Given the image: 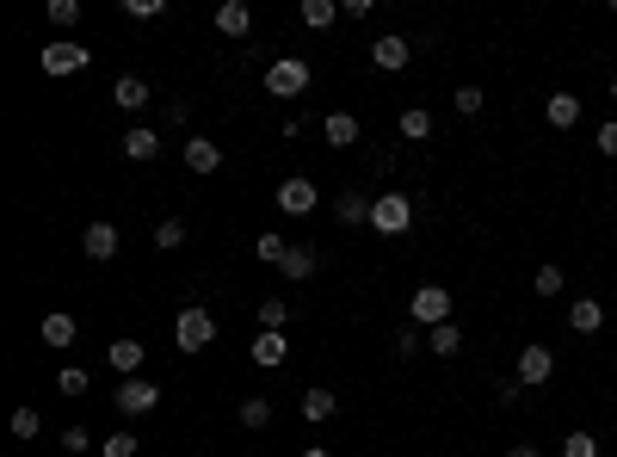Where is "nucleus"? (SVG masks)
Masks as SVG:
<instances>
[{"instance_id":"1","label":"nucleus","mask_w":617,"mask_h":457,"mask_svg":"<svg viewBox=\"0 0 617 457\" xmlns=\"http://www.w3.org/2000/svg\"><path fill=\"white\" fill-rule=\"evenodd\" d=\"M371 229H377V235H408V229H414V198H408V192L371 198Z\"/></svg>"},{"instance_id":"2","label":"nucleus","mask_w":617,"mask_h":457,"mask_svg":"<svg viewBox=\"0 0 617 457\" xmlns=\"http://www.w3.org/2000/svg\"><path fill=\"white\" fill-rule=\"evenodd\" d=\"M408 322L426 328V334L445 328V322H451V291H445V285H420V291L408 297Z\"/></svg>"},{"instance_id":"3","label":"nucleus","mask_w":617,"mask_h":457,"mask_svg":"<svg viewBox=\"0 0 617 457\" xmlns=\"http://www.w3.org/2000/svg\"><path fill=\"white\" fill-rule=\"evenodd\" d=\"M173 340H179V353H204V346L216 340V315L198 309V303L179 309V315H173Z\"/></svg>"},{"instance_id":"4","label":"nucleus","mask_w":617,"mask_h":457,"mask_svg":"<svg viewBox=\"0 0 617 457\" xmlns=\"http://www.w3.org/2000/svg\"><path fill=\"white\" fill-rule=\"evenodd\" d=\"M87 62H93V50H87V44H75V38H56V44H44V50H38V68H44L50 81H62V75H81Z\"/></svg>"},{"instance_id":"5","label":"nucleus","mask_w":617,"mask_h":457,"mask_svg":"<svg viewBox=\"0 0 617 457\" xmlns=\"http://www.w3.org/2000/svg\"><path fill=\"white\" fill-rule=\"evenodd\" d=\"M266 93H272V99H297V93H309V62H303V56H278V62L266 68Z\"/></svg>"},{"instance_id":"6","label":"nucleus","mask_w":617,"mask_h":457,"mask_svg":"<svg viewBox=\"0 0 617 457\" xmlns=\"http://www.w3.org/2000/svg\"><path fill=\"white\" fill-rule=\"evenodd\" d=\"M112 402H118V414H124V420H136V414H155V408H161V390H155L149 377H124Z\"/></svg>"},{"instance_id":"7","label":"nucleus","mask_w":617,"mask_h":457,"mask_svg":"<svg viewBox=\"0 0 617 457\" xmlns=\"http://www.w3.org/2000/svg\"><path fill=\"white\" fill-rule=\"evenodd\" d=\"M513 377L525 383V390H543V383H550L556 377V353H550V346H525V353H519V365H513Z\"/></svg>"},{"instance_id":"8","label":"nucleus","mask_w":617,"mask_h":457,"mask_svg":"<svg viewBox=\"0 0 617 457\" xmlns=\"http://www.w3.org/2000/svg\"><path fill=\"white\" fill-rule=\"evenodd\" d=\"M315 204H321L315 180H303V173H290V180H278V210H284V217H309Z\"/></svg>"},{"instance_id":"9","label":"nucleus","mask_w":617,"mask_h":457,"mask_svg":"<svg viewBox=\"0 0 617 457\" xmlns=\"http://www.w3.org/2000/svg\"><path fill=\"white\" fill-rule=\"evenodd\" d=\"M371 62L383 68V75H402V68L414 62V44H408V38H395V31H383V38L371 44Z\"/></svg>"},{"instance_id":"10","label":"nucleus","mask_w":617,"mask_h":457,"mask_svg":"<svg viewBox=\"0 0 617 457\" xmlns=\"http://www.w3.org/2000/svg\"><path fill=\"white\" fill-rule=\"evenodd\" d=\"M149 99H155V87L149 81H142V75H118V87H112V105H118V112H149Z\"/></svg>"},{"instance_id":"11","label":"nucleus","mask_w":617,"mask_h":457,"mask_svg":"<svg viewBox=\"0 0 617 457\" xmlns=\"http://www.w3.org/2000/svg\"><path fill=\"white\" fill-rule=\"evenodd\" d=\"M290 285H303V278H315L321 272V254L309 248V241H290V254H284V266H278Z\"/></svg>"},{"instance_id":"12","label":"nucleus","mask_w":617,"mask_h":457,"mask_svg":"<svg viewBox=\"0 0 617 457\" xmlns=\"http://www.w3.org/2000/svg\"><path fill=\"white\" fill-rule=\"evenodd\" d=\"M142 359H149L142 340H112V353H105V365H112L118 377H142Z\"/></svg>"},{"instance_id":"13","label":"nucleus","mask_w":617,"mask_h":457,"mask_svg":"<svg viewBox=\"0 0 617 457\" xmlns=\"http://www.w3.org/2000/svg\"><path fill=\"white\" fill-rule=\"evenodd\" d=\"M216 31H223V38H247V31H253V7H247V0H223V7H216Z\"/></svg>"},{"instance_id":"14","label":"nucleus","mask_w":617,"mask_h":457,"mask_svg":"<svg viewBox=\"0 0 617 457\" xmlns=\"http://www.w3.org/2000/svg\"><path fill=\"white\" fill-rule=\"evenodd\" d=\"M284 359H290L284 334H272V328H260V334H253V365H260V371H278Z\"/></svg>"},{"instance_id":"15","label":"nucleus","mask_w":617,"mask_h":457,"mask_svg":"<svg viewBox=\"0 0 617 457\" xmlns=\"http://www.w3.org/2000/svg\"><path fill=\"white\" fill-rule=\"evenodd\" d=\"M543 118H550V130H574L580 124V93H550L543 99Z\"/></svg>"},{"instance_id":"16","label":"nucleus","mask_w":617,"mask_h":457,"mask_svg":"<svg viewBox=\"0 0 617 457\" xmlns=\"http://www.w3.org/2000/svg\"><path fill=\"white\" fill-rule=\"evenodd\" d=\"M118 149H124L130 161H155V155H161V136H155L149 124H130V130H124V143H118Z\"/></svg>"},{"instance_id":"17","label":"nucleus","mask_w":617,"mask_h":457,"mask_svg":"<svg viewBox=\"0 0 617 457\" xmlns=\"http://www.w3.org/2000/svg\"><path fill=\"white\" fill-rule=\"evenodd\" d=\"M81 248H87V260H112L118 254V223H87Z\"/></svg>"},{"instance_id":"18","label":"nucleus","mask_w":617,"mask_h":457,"mask_svg":"<svg viewBox=\"0 0 617 457\" xmlns=\"http://www.w3.org/2000/svg\"><path fill=\"white\" fill-rule=\"evenodd\" d=\"M321 136H328V149H352L358 143V118L352 112H328L321 118Z\"/></svg>"},{"instance_id":"19","label":"nucleus","mask_w":617,"mask_h":457,"mask_svg":"<svg viewBox=\"0 0 617 457\" xmlns=\"http://www.w3.org/2000/svg\"><path fill=\"white\" fill-rule=\"evenodd\" d=\"M186 167L192 173H216V167H223V149H216L210 136H186Z\"/></svg>"},{"instance_id":"20","label":"nucleus","mask_w":617,"mask_h":457,"mask_svg":"<svg viewBox=\"0 0 617 457\" xmlns=\"http://www.w3.org/2000/svg\"><path fill=\"white\" fill-rule=\"evenodd\" d=\"M568 328H574V334H599V328H605V309H599L593 297H574V303H568Z\"/></svg>"},{"instance_id":"21","label":"nucleus","mask_w":617,"mask_h":457,"mask_svg":"<svg viewBox=\"0 0 617 457\" xmlns=\"http://www.w3.org/2000/svg\"><path fill=\"white\" fill-rule=\"evenodd\" d=\"M334 217H340L346 229L371 223V198H365V192H340V198H334Z\"/></svg>"},{"instance_id":"22","label":"nucleus","mask_w":617,"mask_h":457,"mask_svg":"<svg viewBox=\"0 0 617 457\" xmlns=\"http://www.w3.org/2000/svg\"><path fill=\"white\" fill-rule=\"evenodd\" d=\"M426 346H432V359H457V353H463V328H457V322L432 328V334H426Z\"/></svg>"},{"instance_id":"23","label":"nucleus","mask_w":617,"mask_h":457,"mask_svg":"<svg viewBox=\"0 0 617 457\" xmlns=\"http://www.w3.org/2000/svg\"><path fill=\"white\" fill-rule=\"evenodd\" d=\"M395 130H402L408 143H426V136H432V112H426V105H408V112L395 118Z\"/></svg>"},{"instance_id":"24","label":"nucleus","mask_w":617,"mask_h":457,"mask_svg":"<svg viewBox=\"0 0 617 457\" xmlns=\"http://www.w3.org/2000/svg\"><path fill=\"white\" fill-rule=\"evenodd\" d=\"M38 334H44V346H75V315H62V309H56V315H44V328H38Z\"/></svg>"},{"instance_id":"25","label":"nucleus","mask_w":617,"mask_h":457,"mask_svg":"<svg viewBox=\"0 0 617 457\" xmlns=\"http://www.w3.org/2000/svg\"><path fill=\"white\" fill-rule=\"evenodd\" d=\"M241 427H247V433H266V427H272V402H266V396H247V402H241Z\"/></svg>"},{"instance_id":"26","label":"nucleus","mask_w":617,"mask_h":457,"mask_svg":"<svg viewBox=\"0 0 617 457\" xmlns=\"http://www.w3.org/2000/svg\"><path fill=\"white\" fill-rule=\"evenodd\" d=\"M340 396L334 390H303V420H334Z\"/></svg>"},{"instance_id":"27","label":"nucleus","mask_w":617,"mask_h":457,"mask_svg":"<svg viewBox=\"0 0 617 457\" xmlns=\"http://www.w3.org/2000/svg\"><path fill=\"white\" fill-rule=\"evenodd\" d=\"M253 254H260V260H266V266H284V254H290V241H284V235H272V229H266V235H260V241H253Z\"/></svg>"},{"instance_id":"28","label":"nucleus","mask_w":617,"mask_h":457,"mask_svg":"<svg viewBox=\"0 0 617 457\" xmlns=\"http://www.w3.org/2000/svg\"><path fill=\"white\" fill-rule=\"evenodd\" d=\"M562 285H568L562 266H537V278H531V291H537V297H562Z\"/></svg>"},{"instance_id":"29","label":"nucleus","mask_w":617,"mask_h":457,"mask_svg":"<svg viewBox=\"0 0 617 457\" xmlns=\"http://www.w3.org/2000/svg\"><path fill=\"white\" fill-rule=\"evenodd\" d=\"M284 322H290V303H284V297H266V303H260V328L284 334Z\"/></svg>"},{"instance_id":"30","label":"nucleus","mask_w":617,"mask_h":457,"mask_svg":"<svg viewBox=\"0 0 617 457\" xmlns=\"http://www.w3.org/2000/svg\"><path fill=\"white\" fill-rule=\"evenodd\" d=\"M303 25L309 31H328L334 25V0H303Z\"/></svg>"},{"instance_id":"31","label":"nucleus","mask_w":617,"mask_h":457,"mask_svg":"<svg viewBox=\"0 0 617 457\" xmlns=\"http://www.w3.org/2000/svg\"><path fill=\"white\" fill-rule=\"evenodd\" d=\"M420 346H426V340H420V328L408 322V328H395V340H389V353H395V359H414Z\"/></svg>"},{"instance_id":"32","label":"nucleus","mask_w":617,"mask_h":457,"mask_svg":"<svg viewBox=\"0 0 617 457\" xmlns=\"http://www.w3.org/2000/svg\"><path fill=\"white\" fill-rule=\"evenodd\" d=\"M186 241V217H161V229H155V248L167 254V248H179Z\"/></svg>"},{"instance_id":"33","label":"nucleus","mask_w":617,"mask_h":457,"mask_svg":"<svg viewBox=\"0 0 617 457\" xmlns=\"http://www.w3.org/2000/svg\"><path fill=\"white\" fill-rule=\"evenodd\" d=\"M494 402H500V408H519V402H525V383H519V377H494Z\"/></svg>"},{"instance_id":"34","label":"nucleus","mask_w":617,"mask_h":457,"mask_svg":"<svg viewBox=\"0 0 617 457\" xmlns=\"http://www.w3.org/2000/svg\"><path fill=\"white\" fill-rule=\"evenodd\" d=\"M38 433H44L38 408H13V439H38Z\"/></svg>"},{"instance_id":"35","label":"nucleus","mask_w":617,"mask_h":457,"mask_svg":"<svg viewBox=\"0 0 617 457\" xmlns=\"http://www.w3.org/2000/svg\"><path fill=\"white\" fill-rule=\"evenodd\" d=\"M451 105H457V118H482V87H457Z\"/></svg>"},{"instance_id":"36","label":"nucleus","mask_w":617,"mask_h":457,"mask_svg":"<svg viewBox=\"0 0 617 457\" xmlns=\"http://www.w3.org/2000/svg\"><path fill=\"white\" fill-rule=\"evenodd\" d=\"M562 457H599V439H593V433H568V439H562Z\"/></svg>"},{"instance_id":"37","label":"nucleus","mask_w":617,"mask_h":457,"mask_svg":"<svg viewBox=\"0 0 617 457\" xmlns=\"http://www.w3.org/2000/svg\"><path fill=\"white\" fill-rule=\"evenodd\" d=\"M99 451H105V457H136V433L124 427V433H112V439H99Z\"/></svg>"},{"instance_id":"38","label":"nucleus","mask_w":617,"mask_h":457,"mask_svg":"<svg viewBox=\"0 0 617 457\" xmlns=\"http://www.w3.org/2000/svg\"><path fill=\"white\" fill-rule=\"evenodd\" d=\"M56 390H62V396H87V371H81V365H68V371L56 377Z\"/></svg>"},{"instance_id":"39","label":"nucleus","mask_w":617,"mask_h":457,"mask_svg":"<svg viewBox=\"0 0 617 457\" xmlns=\"http://www.w3.org/2000/svg\"><path fill=\"white\" fill-rule=\"evenodd\" d=\"M75 19H81V0H50V25H62V31H68Z\"/></svg>"},{"instance_id":"40","label":"nucleus","mask_w":617,"mask_h":457,"mask_svg":"<svg viewBox=\"0 0 617 457\" xmlns=\"http://www.w3.org/2000/svg\"><path fill=\"white\" fill-rule=\"evenodd\" d=\"M161 0H124V19H161Z\"/></svg>"},{"instance_id":"41","label":"nucleus","mask_w":617,"mask_h":457,"mask_svg":"<svg viewBox=\"0 0 617 457\" xmlns=\"http://www.w3.org/2000/svg\"><path fill=\"white\" fill-rule=\"evenodd\" d=\"M593 143H599V155H611V161H617V118H605V124H599Z\"/></svg>"},{"instance_id":"42","label":"nucleus","mask_w":617,"mask_h":457,"mask_svg":"<svg viewBox=\"0 0 617 457\" xmlns=\"http://www.w3.org/2000/svg\"><path fill=\"white\" fill-rule=\"evenodd\" d=\"M87 445H93L87 427H68V433H62V451H87Z\"/></svg>"},{"instance_id":"43","label":"nucleus","mask_w":617,"mask_h":457,"mask_svg":"<svg viewBox=\"0 0 617 457\" xmlns=\"http://www.w3.org/2000/svg\"><path fill=\"white\" fill-rule=\"evenodd\" d=\"M186 118H192V99H173V105H167V124L186 130Z\"/></svg>"},{"instance_id":"44","label":"nucleus","mask_w":617,"mask_h":457,"mask_svg":"<svg viewBox=\"0 0 617 457\" xmlns=\"http://www.w3.org/2000/svg\"><path fill=\"white\" fill-rule=\"evenodd\" d=\"M506 457H543L537 445H506Z\"/></svg>"},{"instance_id":"45","label":"nucleus","mask_w":617,"mask_h":457,"mask_svg":"<svg viewBox=\"0 0 617 457\" xmlns=\"http://www.w3.org/2000/svg\"><path fill=\"white\" fill-rule=\"evenodd\" d=\"M303 457H334V451L328 445H303Z\"/></svg>"},{"instance_id":"46","label":"nucleus","mask_w":617,"mask_h":457,"mask_svg":"<svg viewBox=\"0 0 617 457\" xmlns=\"http://www.w3.org/2000/svg\"><path fill=\"white\" fill-rule=\"evenodd\" d=\"M611 99H617V75H611Z\"/></svg>"}]
</instances>
